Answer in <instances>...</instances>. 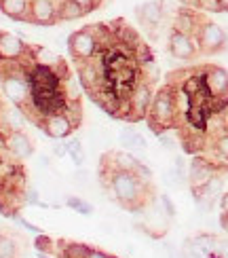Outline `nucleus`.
<instances>
[{
    "mask_svg": "<svg viewBox=\"0 0 228 258\" xmlns=\"http://www.w3.org/2000/svg\"><path fill=\"white\" fill-rule=\"evenodd\" d=\"M108 192L110 197L125 210L131 212H142L150 203V192L152 186L148 182H142L135 174L129 171H114L108 184Z\"/></svg>",
    "mask_w": 228,
    "mask_h": 258,
    "instance_id": "nucleus-1",
    "label": "nucleus"
},
{
    "mask_svg": "<svg viewBox=\"0 0 228 258\" xmlns=\"http://www.w3.org/2000/svg\"><path fill=\"white\" fill-rule=\"evenodd\" d=\"M148 127L155 132L157 136H161L163 132H169L171 127H178L180 123V114L176 108V93H173V85H165L155 91V98H152L150 110H148Z\"/></svg>",
    "mask_w": 228,
    "mask_h": 258,
    "instance_id": "nucleus-2",
    "label": "nucleus"
},
{
    "mask_svg": "<svg viewBox=\"0 0 228 258\" xmlns=\"http://www.w3.org/2000/svg\"><path fill=\"white\" fill-rule=\"evenodd\" d=\"M0 89L11 100V104L26 112L30 106V83L26 63H0Z\"/></svg>",
    "mask_w": 228,
    "mask_h": 258,
    "instance_id": "nucleus-3",
    "label": "nucleus"
},
{
    "mask_svg": "<svg viewBox=\"0 0 228 258\" xmlns=\"http://www.w3.org/2000/svg\"><path fill=\"white\" fill-rule=\"evenodd\" d=\"M203 89L207 98L213 102V106L228 104V70L215 63H207L201 68Z\"/></svg>",
    "mask_w": 228,
    "mask_h": 258,
    "instance_id": "nucleus-4",
    "label": "nucleus"
},
{
    "mask_svg": "<svg viewBox=\"0 0 228 258\" xmlns=\"http://www.w3.org/2000/svg\"><path fill=\"white\" fill-rule=\"evenodd\" d=\"M34 61V45L21 40L13 32L0 30V63H28Z\"/></svg>",
    "mask_w": 228,
    "mask_h": 258,
    "instance_id": "nucleus-5",
    "label": "nucleus"
},
{
    "mask_svg": "<svg viewBox=\"0 0 228 258\" xmlns=\"http://www.w3.org/2000/svg\"><path fill=\"white\" fill-rule=\"evenodd\" d=\"M68 51L70 55L76 61H89L95 55H100L104 51V47L100 45V40L93 34L91 28H83V30H76L74 34H70L68 38Z\"/></svg>",
    "mask_w": 228,
    "mask_h": 258,
    "instance_id": "nucleus-6",
    "label": "nucleus"
},
{
    "mask_svg": "<svg viewBox=\"0 0 228 258\" xmlns=\"http://www.w3.org/2000/svg\"><path fill=\"white\" fill-rule=\"evenodd\" d=\"M194 40H197V47L201 53H207V55H213V53H222L226 47H228V34L226 30L215 24V21L211 19H205L197 36H194Z\"/></svg>",
    "mask_w": 228,
    "mask_h": 258,
    "instance_id": "nucleus-7",
    "label": "nucleus"
},
{
    "mask_svg": "<svg viewBox=\"0 0 228 258\" xmlns=\"http://www.w3.org/2000/svg\"><path fill=\"white\" fill-rule=\"evenodd\" d=\"M226 171H228V165H222L218 161L207 159L203 155H194L190 161V167H188V186H190V190H197L207 184L213 176L226 174Z\"/></svg>",
    "mask_w": 228,
    "mask_h": 258,
    "instance_id": "nucleus-8",
    "label": "nucleus"
},
{
    "mask_svg": "<svg viewBox=\"0 0 228 258\" xmlns=\"http://www.w3.org/2000/svg\"><path fill=\"white\" fill-rule=\"evenodd\" d=\"M152 87H155V85H150L148 81H144L142 77H139V81L135 83V87L131 91V98H129V108H131L129 110V123L146 121L152 98H155Z\"/></svg>",
    "mask_w": 228,
    "mask_h": 258,
    "instance_id": "nucleus-9",
    "label": "nucleus"
},
{
    "mask_svg": "<svg viewBox=\"0 0 228 258\" xmlns=\"http://www.w3.org/2000/svg\"><path fill=\"white\" fill-rule=\"evenodd\" d=\"M142 212H144V222L139 224V229L148 233L150 237L161 239L169 231V216L163 212L159 199H152Z\"/></svg>",
    "mask_w": 228,
    "mask_h": 258,
    "instance_id": "nucleus-10",
    "label": "nucleus"
},
{
    "mask_svg": "<svg viewBox=\"0 0 228 258\" xmlns=\"http://www.w3.org/2000/svg\"><path fill=\"white\" fill-rule=\"evenodd\" d=\"M167 49L171 53V57H176L180 61H190V59L197 57V53H199L197 40H194L192 36H188V34H184V32L173 30V28L169 32Z\"/></svg>",
    "mask_w": 228,
    "mask_h": 258,
    "instance_id": "nucleus-11",
    "label": "nucleus"
},
{
    "mask_svg": "<svg viewBox=\"0 0 228 258\" xmlns=\"http://www.w3.org/2000/svg\"><path fill=\"white\" fill-rule=\"evenodd\" d=\"M38 127L45 132L49 138L53 140H63V138H70L74 134V129L79 127L66 112H57V114H51V116H45Z\"/></svg>",
    "mask_w": 228,
    "mask_h": 258,
    "instance_id": "nucleus-12",
    "label": "nucleus"
},
{
    "mask_svg": "<svg viewBox=\"0 0 228 258\" xmlns=\"http://www.w3.org/2000/svg\"><path fill=\"white\" fill-rule=\"evenodd\" d=\"M5 150L11 157H15L17 161L30 159L34 155V140L26 132H9L7 140H5Z\"/></svg>",
    "mask_w": 228,
    "mask_h": 258,
    "instance_id": "nucleus-13",
    "label": "nucleus"
},
{
    "mask_svg": "<svg viewBox=\"0 0 228 258\" xmlns=\"http://www.w3.org/2000/svg\"><path fill=\"white\" fill-rule=\"evenodd\" d=\"M30 24H36V26L57 24L55 0H30Z\"/></svg>",
    "mask_w": 228,
    "mask_h": 258,
    "instance_id": "nucleus-14",
    "label": "nucleus"
},
{
    "mask_svg": "<svg viewBox=\"0 0 228 258\" xmlns=\"http://www.w3.org/2000/svg\"><path fill=\"white\" fill-rule=\"evenodd\" d=\"M135 13H137L139 24H142L144 28L155 30V28L161 26L163 17H165V7H163V0H148V3L139 5L135 9Z\"/></svg>",
    "mask_w": 228,
    "mask_h": 258,
    "instance_id": "nucleus-15",
    "label": "nucleus"
},
{
    "mask_svg": "<svg viewBox=\"0 0 228 258\" xmlns=\"http://www.w3.org/2000/svg\"><path fill=\"white\" fill-rule=\"evenodd\" d=\"M28 123V114L17 108V106H3L0 110V125L5 127V132H24V127Z\"/></svg>",
    "mask_w": 228,
    "mask_h": 258,
    "instance_id": "nucleus-16",
    "label": "nucleus"
},
{
    "mask_svg": "<svg viewBox=\"0 0 228 258\" xmlns=\"http://www.w3.org/2000/svg\"><path fill=\"white\" fill-rule=\"evenodd\" d=\"M203 21H205V19H203L201 15L194 13V11H190V9H180L178 15H176V21H173V30L184 32V34H188V36L194 38Z\"/></svg>",
    "mask_w": 228,
    "mask_h": 258,
    "instance_id": "nucleus-17",
    "label": "nucleus"
},
{
    "mask_svg": "<svg viewBox=\"0 0 228 258\" xmlns=\"http://www.w3.org/2000/svg\"><path fill=\"white\" fill-rule=\"evenodd\" d=\"M0 11L9 19L30 24V0H0Z\"/></svg>",
    "mask_w": 228,
    "mask_h": 258,
    "instance_id": "nucleus-18",
    "label": "nucleus"
},
{
    "mask_svg": "<svg viewBox=\"0 0 228 258\" xmlns=\"http://www.w3.org/2000/svg\"><path fill=\"white\" fill-rule=\"evenodd\" d=\"M222 192H224V174H218V176H213L205 186L192 190V197H194V201L197 199H207V201L215 203V201H220Z\"/></svg>",
    "mask_w": 228,
    "mask_h": 258,
    "instance_id": "nucleus-19",
    "label": "nucleus"
},
{
    "mask_svg": "<svg viewBox=\"0 0 228 258\" xmlns=\"http://www.w3.org/2000/svg\"><path fill=\"white\" fill-rule=\"evenodd\" d=\"M21 256H24L21 239L9 231H0V258H21Z\"/></svg>",
    "mask_w": 228,
    "mask_h": 258,
    "instance_id": "nucleus-20",
    "label": "nucleus"
},
{
    "mask_svg": "<svg viewBox=\"0 0 228 258\" xmlns=\"http://www.w3.org/2000/svg\"><path fill=\"white\" fill-rule=\"evenodd\" d=\"M118 140H121V144L125 148H129V153H144V150L148 148L146 138L133 127H125L121 132V136H118Z\"/></svg>",
    "mask_w": 228,
    "mask_h": 258,
    "instance_id": "nucleus-21",
    "label": "nucleus"
},
{
    "mask_svg": "<svg viewBox=\"0 0 228 258\" xmlns=\"http://www.w3.org/2000/svg\"><path fill=\"white\" fill-rule=\"evenodd\" d=\"M87 15V11L74 0H59L57 3V21H76Z\"/></svg>",
    "mask_w": 228,
    "mask_h": 258,
    "instance_id": "nucleus-22",
    "label": "nucleus"
},
{
    "mask_svg": "<svg viewBox=\"0 0 228 258\" xmlns=\"http://www.w3.org/2000/svg\"><path fill=\"white\" fill-rule=\"evenodd\" d=\"M57 250H59V258H87L89 254V245L81 243V241H57Z\"/></svg>",
    "mask_w": 228,
    "mask_h": 258,
    "instance_id": "nucleus-23",
    "label": "nucleus"
},
{
    "mask_svg": "<svg viewBox=\"0 0 228 258\" xmlns=\"http://www.w3.org/2000/svg\"><path fill=\"white\" fill-rule=\"evenodd\" d=\"M211 148L218 161H224L228 165V125H224L218 134L211 138Z\"/></svg>",
    "mask_w": 228,
    "mask_h": 258,
    "instance_id": "nucleus-24",
    "label": "nucleus"
},
{
    "mask_svg": "<svg viewBox=\"0 0 228 258\" xmlns=\"http://www.w3.org/2000/svg\"><path fill=\"white\" fill-rule=\"evenodd\" d=\"M63 93H66V104H81V83L74 74L63 81Z\"/></svg>",
    "mask_w": 228,
    "mask_h": 258,
    "instance_id": "nucleus-25",
    "label": "nucleus"
},
{
    "mask_svg": "<svg viewBox=\"0 0 228 258\" xmlns=\"http://www.w3.org/2000/svg\"><path fill=\"white\" fill-rule=\"evenodd\" d=\"M66 146H68V155L72 157V163L76 167H83L85 165V148L81 144V140L79 138H70L66 142Z\"/></svg>",
    "mask_w": 228,
    "mask_h": 258,
    "instance_id": "nucleus-26",
    "label": "nucleus"
},
{
    "mask_svg": "<svg viewBox=\"0 0 228 258\" xmlns=\"http://www.w3.org/2000/svg\"><path fill=\"white\" fill-rule=\"evenodd\" d=\"M66 206L70 208V210H74L76 214H81V216H93V206L87 199H81V197H74V195H70L68 199H66Z\"/></svg>",
    "mask_w": 228,
    "mask_h": 258,
    "instance_id": "nucleus-27",
    "label": "nucleus"
},
{
    "mask_svg": "<svg viewBox=\"0 0 228 258\" xmlns=\"http://www.w3.org/2000/svg\"><path fill=\"white\" fill-rule=\"evenodd\" d=\"M32 245H34V250H36V252H45V254H51V256L57 252V243L53 241L49 235H45V233L36 235L34 241H32Z\"/></svg>",
    "mask_w": 228,
    "mask_h": 258,
    "instance_id": "nucleus-28",
    "label": "nucleus"
},
{
    "mask_svg": "<svg viewBox=\"0 0 228 258\" xmlns=\"http://www.w3.org/2000/svg\"><path fill=\"white\" fill-rule=\"evenodd\" d=\"M163 180H165V184H169V186H182V184H188V178L180 176L173 167H169V169L165 171V176H163Z\"/></svg>",
    "mask_w": 228,
    "mask_h": 258,
    "instance_id": "nucleus-29",
    "label": "nucleus"
},
{
    "mask_svg": "<svg viewBox=\"0 0 228 258\" xmlns=\"http://www.w3.org/2000/svg\"><path fill=\"white\" fill-rule=\"evenodd\" d=\"M192 3L199 11H207V13H222L224 11L218 0H192Z\"/></svg>",
    "mask_w": 228,
    "mask_h": 258,
    "instance_id": "nucleus-30",
    "label": "nucleus"
},
{
    "mask_svg": "<svg viewBox=\"0 0 228 258\" xmlns=\"http://www.w3.org/2000/svg\"><path fill=\"white\" fill-rule=\"evenodd\" d=\"M157 199H159V203H161L163 212H165L169 218H173V216H176V203L171 201V197L167 195V192H163V195H159Z\"/></svg>",
    "mask_w": 228,
    "mask_h": 258,
    "instance_id": "nucleus-31",
    "label": "nucleus"
},
{
    "mask_svg": "<svg viewBox=\"0 0 228 258\" xmlns=\"http://www.w3.org/2000/svg\"><path fill=\"white\" fill-rule=\"evenodd\" d=\"M24 199H26V203H30V206H42V208H47V203L40 201V195H38V190L34 186H28L26 188Z\"/></svg>",
    "mask_w": 228,
    "mask_h": 258,
    "instance_id": "nucleus-32",
    "label": "nucleus"
},
{
    "mask_svg": "<svg viewBox=\"0 0 228 258\" xmlns=\"http://www.w3.org/2000/svg\"><path fill=\"white\" fill-rule=\"evenodd\" d=\"M159 140H161V146L165 148V150H176V148H178L176 138H173L171 134H167V132H163V134L159 136Z\"/></svg>",
    "mask_w": 228,
    "mask_h": 258,
    "instance_id": "nucleus-33",
    "label": "nucleus"
},
{
    "mask_svg": "<svg viewBox=\"0 0 228 258\" xmlns=\"http://www.w3.org/2000/svg\"><path fill=\"white\" fill-rule=\"evenodd\" d=\"M13 220H15V222H19V224H21V227H24L26 231L34 233V235H40V233H42V231H40V229L36 227V224H32L30 220H26L24 216H21V214H15V216H13Z\"/></svg>",
    "mask_w": 228,
    "mask_h": 258,
    "instance_id": "nucleus-34",
    "label": "nucleus"
},
{
    "mask_svg": "<svg viewBox=\"0 0 228 258\" xmlns=\"http://www.w3.org/2000/svg\"><path fill=\"white\" fill-rule=\"evenodd\" d=\"M180 258H201L197 254V250H194V245H192V239H186L182 245V252H180Z\"/></svg>",
    "mask_w": 228,
    "mask_h": 258,
    "instance_id": "nucleus-35",
    "label": "nucleus"
},
{
    "mask_svg": "<svg viewBox=\"0 0 228 258\" xmlns=\"http://www.w3.org/2000/svg\"><path fill=\"white\" fill-rule=\"evenodd\" d=\"M74 184H79V186H87V184H89V171H87V169H79V171H76V174H74Z\"/></svg>",
    "mask_w": 228,
    "mask_h": 258,
    "instance_id": "nucleus-36",
    "label": "nucleus"
},
{
    "mask_svg": "<svg viewBox=\"0 0 228 258\" xmlns=\"http://www.w3.org/2000/svg\"><path fill=\"white\" fill-rule=\"evenodd\" d=\"M173 169L178 171L180 176H184V178H188V169H186V161H184L182 157H176V161H173V165H171Z\"/></svg>",
    "mask_w": 228,
    "mask_h": 258,
    "instance_id": "nucleus-37",
    "label": "nucleus"
},
{
    "mask_svg": "<svg viewBox=\"0 0 228 258\" xmlns=\"http://www.w3.org/2000/svg\"><path fill=\"white\" fill-rule=\"evenodd\" d=\"M74 3H76V5H81V7L87 11V13H91V11L102 3V0H74Z\"/></svg>",
    "mask_w": 228,
    "mask_h": 258,
    "instance_id": "nucleus-38",
    "label": "nucleus"
},
{
    "mask_svg": "<svg viewBox=\"0 0 228 258\" xmlns=\"http://www.w3.org/2000/svg\"><path fill=\"white\" fill-rule=\"evenodd\" d=\"M215 254L220 258H228V239H218V248H215Z\"/></svg>",
    "mask_w": 228,
    "mask_h": 258,
    "instance_id": "nucleus-39",
    "label": "nucleus"
},
{
    "mask_svg": "<svg viewBox=\"0 0 228 258\" xmlns=\"http://www.w3.org/2000/svg\"><path fill=\"white\" fill-rule=\"evenodd\" d=\"M112 254H108V252H104V250H97V248H91L89 250V254H87V258H110Z\"/></svg>",
    "mask_w": 228,
    "mask_h": 258,
    "instance_id": "nucleus-40",
    "label": "nucleus"
},
{
    "mask_svg": "<svg viewBox=\"0 0 228 258\" xmlns=\"http://www.w3.org/2000/svg\"><path fill=\"white\" fill-rule=\"evenodd\" d=\"M53 153H55L57 157L68 155V146H66V142H63V144H55V146H53Z\"/></svg>",
    "mask_w": 228,
    "mask_h": 258,
    "instance_id": "nucleus-41",
    "label": "nucleus"
},
{
    "mask_svg": "<svg viewBox=\"0 0 228 258\" xmlns=\"http://www.w3.org/2000/svg\"><path fill=\"white\" fill-rule=\"evenodd\" d=\"M220 212L228 214V192H222V197H220Z\"/></svg>",
    "mask_w": 228,
    "mask_h": 258,
    "instance_id": "nucleus-42",
    "label": "nucleus"
},
{
    "mask_svg": "<svg viewBox=\"0 0 228 258\" xmlns=\"http://www.w3.org/2000/svg\"><path fill=\"white\" fill-rule=\"evenodd\" d=\"M220 227L228 235V214H220Z\"/></svg>",
    "mask_w": 228,
    "mask_h": 258,
    "instance_id": "nucleus-43",
    "label": "nucleus"
},
{
    "mask_svg": "<svg viewBox=\"0 0 228 258\" xmlns=\"http://www.w3.org/2000/svg\"><path fill=\"white\" fill-rule=\"evenodd\" d=\"M218 3L222 5V9H224V11H228V0H218Z\"/></svg>",
    "mask_w": 228,
    "mask_h": 258,
    "instance_id": "nucleus-44",
    "label": "nucleus"
},
{
    "mask_svg": "<svg viewBox=\"0 0 228 258\" xmlns=\"http://www.w3.org/2000/svg\"><path fill=\"white\" fill-rule=\"evenodd\" d=\"M38 258H51V254H45V252H38Z\"/></svg>",
    "mask_w": 228,
    "mask_h": 258,
    "instance_id": "nucleus-45",
    "label": "nucleus"
},
{
    "mask_svg": "<svg viewBox=\"0 0 228 258\" xmlns=\"http://www.w3.org/2000/svg\"><path fill=\"white\" fill-rule=\"evenodd\" d=\"M0 110H3V102H0Z\"/></svg>",
    "mask_w": 228,
    "mask_h": 258,
    "instance_id": "nucleus-46",
    "label": "nucleus"
},
{
    "mask_svg": "<svg viewBox=\"0 0 228 258\" xmlns=\"http://www.w3.org/2000/svg\"><path fill=\"white\" fill-rule=\"evenodd\" d=\"M110 258H118V256H110Z\"/></svg>",
    "mask_w": 228,
    "mask_h": 258,
    "instance_id": "nucleus-47",
    "label": "nucleus"
},
{
    "mask_svg": "<svg viewBox=\"0 0 228 258\" xmlns=\"http://www.w3.org/2000/svg\"><path fill=\"white\" fill-rule=\"evenodd\" d=\"M188 3H192V0H188Z\"/></svg>",
    "mask_w": 228,
    "mask_h": 258,
    "instance_id": "nucleus-48",
    "label": "nucleus"
}]
</instances>
